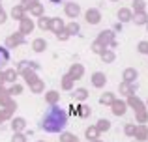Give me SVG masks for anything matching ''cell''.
<instances>
[{
	"instance_id": "31",
	"label": "cell",
	"mask_w": 148,
	"mask_h": 142,
	"mask_svg": "<svg viewBox=\"0 0 148 142\" xmlns=\"http://www.w3.org/2000/svg\"><path fill=\"white\" fill-rule=\"evenodd\" d=\"M30 11H32V13H36V15H40L41 13V4H36V6H34Z\"/></svg>"
},
{
	"instance_id": "10",
	"label": "cell",
	"mask_w": 148,
	"mask_h": 142,
	"mask_svg": "<svg viewBox=\"0 0 148 142\" xmlns=\"http://www.w3.org/2000/svg\"><path fill=\"white\" fill-rule=\"evenodd\" d=\"M73 97L79 99V101H84V99L88 97V90L86 88H77V90L73 92Z\"/></svg>"
},
{
	"instance_id": "3",
	"label": "cell",
	"mask_w": 148,
	"mask_h": 142,
	"mask_svg": "<svg viewBox=\"0 0 148 142\" xmlns=\"http://www.w3.org/2000/svg\"><path fill=\"white\" fill-rule=\"evenodd\" d=\"M105 82H107V77H105V73L96 71L94 75H92V84H94L96 88H103Z\"/></svg>"
},
{
	"instance_id": "32",
	"label": "cell",
	"mask_w": 148,
	"mask_h": 142,
	"mask_svg": "<svg viewBox=\"0 0 148 142\" xmlns=\"http://www.w3.org/2000/svg\"><path fill=\"white\" fill-rule=\"evenodd\" d=\"M15 77H17V75H15V71H8L6 73V80H15Z\"/></svg>"
},
{
	"instance_id": "9",
	"label": "cell",
	"mask_w": 148,
	"mask_h": 142,
	"mask_svg": "<svg viewBox=\"0 0 148 142\" xmlns=\"http://www.w3.org/2000/svg\"><path fill=\"white\" fill-rule=\"evenodd\" d=\"M118 19H120V22L133 21V13H131L127 7H122V10H118Z\"/></svg>"
},
{
	"instance_id": "24",
	"label": "cell",
	"mask_w": 148,
	"mask_h": 142,
	"mask_svg": "<svg viewBox=\"0 0 148 142\" xmlns=\"http://www.w3.org/2000/svg\"><path fill=\"white\" fill-rule=\"evenodd\" d=\"M71 84H73V79L69 75H66L64 77V82H62V88H64V90H69V88H71Z\"/></svg>"
},
{
	"instance_id": "25",
	"label": "cell",
	"mask_w": 148,
	"mask_h": 142,
	"mask_svg": "<svg viewBox=\"0 0 148 142\" xmlns=\"http://www.w3.org/2000/svg\"><path fill=\"white\" fill-rule=\"evenodd\" d=\"M130 105H131V107H135V109H137V110H141V109H143V103L139 101L137 97H133V95H131V97H130Z\"/></svg>"
},
{
	"instance_id": "28",
	"label": "cell",
	"mask_w": 148,
	"mask_h": 142,
	"mask_svg": "<svg viewBox=\"0 0 148 142\" xmlns=\"http://www.w3.org/2000/svg\"><path fill=\"white\" fill-rule=\"evenodd\" d=\"M41 88H43V84H41V80H38V79H36V80L32 82V90H34V92H40Z\"/></svg>"
},
{
	"instance_id": "36",
	"label": "cell",
	"mask_w": 148,
	"mask_h": 142,
	"mask_svg": "<svg viewBox=\"0 0 148 142\" xmlns=\"http://www.w3.org/2000/svg\"><path fill=\"white\" fill-rule=\"evenodd\" d=\"M146 30H148V22H146Z\"/></svg>"
},
{
	"instance_id": "29",
	"label": "cell",
	"mask_w": 148,
	"mask_h": 142,
	"mask_svg": "<svg viewBox=\"0 0 148 142\" xmlns=\"http://www.w3.org/2000/svg\"><path fill=\"white\" fill-rule=\"evenodd\" d=\"M56 37H58V39H62V41H66V39L69 37V34L66 32V30H62V32H58V34H56Z\"/></svg>"
},
{
	"instance_id": "33",
	"label": "cell",
	"mask_w": 148,
	"mask_h": 142,
	"mask_svg": "<svg viewBox=\"0 0 148 142\" xmlns=\"http://www.w3.org/2000/svg\"><path fill=\"white\" fill-rule=\"evenodd\" d=\"M73 140H75V137H73V135H64V142H73Z\"/></svg>"
},
{
	"instance_id": "6",
	"label": "cell",
	"mask_w": 148,
	"mask_h": 142,
	"mask_svg": "<svg viewBox=\"0 0 148 142\" xmlns=\"http://www.w3.org/2000/svg\"><path fill=\"white\" fill-rule=\"evenodd\" d=\"M111 107H112V112H114L116 116H122V114H126V109H127V105H126L124 101H116V99L112 101Z\"/></svg>"
},
{
	"instance_id": "23",
	"label": "cell",
	"mask_w": 148,
	"mask_h": 142,
	"mask_svg": "<svg viewBox=\"0 0 148 142\" xmlns=\"http://www.w3.org/2000/svg\"><path fill=\"white\" fill-rule=\"evenodd\" d=\"M47 101H49V105H56V101H58V92H49Z\"/></svg>"
},
{
	"instance_id": "35",
	"label": "cell",
	"mask_w": 148,
	"mask_h": 142,
	"mask_svg": "<svg viewBox=\"0 0 148 142\" xmlns=\"http://www.w3.org/2000/svg\"><path fill=\"white\" fill-rule=\"evenodd\" d=\"M53 4H60V2H64V0H51Z\"/></svg>"
},
{
	"instance_id": "18",
	"label": "cell",
	"mask_w": 148,
	"mask_h": 142,
	"mask_svg": "<svg viewBox=\"0 0 148 142\" xmlns=\"http://www.w3.org/2000/svg\"><path fill=\"white\" fill-rule=\"evenodd\" d=\"M99 101L103 103V105H112V101H114V95H112V94H103Z\"/></svg>"
},
{
	"instance_id": "7",
	"label": "cell",
	"mask_w": 148,
	"mask_h": 142,
	"mask_svg": "<svg viewBox=\"0 0 148 142\" xmlns=\"http://www.w3.org/2000/svg\"><path fill=\"white\" fill-rule=\"evenodd\" d=\"M137 77H139L137 69H133V67H127V69L124 71V82H127V84H133Z\"/></svg>"
},
{
	"instance_id": "16",
	"label": "cell",
	"mask_w": 148,
	"mask_h": 142,
	"mask_svg": "<svg viewBox=\"0 0 148 142\" xmlns=\"http://www.w3.org/2000/svg\"><path fill=\"white\" fill-rule=\"evenodd\" d=\"M120 92H122L124 95H133V94H131V92H133V84L122 82V84H120Z\"/></svg>"
},
{
	"instance_id": "20",
	"label": "cell",
	"mask_w": 148,
	"mask_h": 142,
	"mask_svg": "<svg viewBox=\"0 0 148 142\" xmlns=\"http://www.w3.org/2000/svg\"><path fill=\"white\" fill-rule=\"evenodd\" d=\"M98 131H109V129H111V122L109 120H99L98 122Z\"/></svg>"
},
{
	"instance_id": "8",
	"label": "cell",
	"mask_w": 148,
	"mask_h": 142,
	"mask_svg": "<svg viewBox=\"0 0 148 142\" xmlns=\"http://www.w3.org/2000/svg\"><path fill=\"white\" fill-rule=\"evenodd\" d=\"M83 73H84V67L81 66V64H75V66H71V69H69V77L75 80V79H81Z\"/></svg>"
},
{
	"instance_id": "22",
	"label": "cell",
	"mask_w": 148,
	"mask_h": 142,
	"mask_svg": "<svg viewBox=\"0 0 148 142\" xmlns=\"http://www.w3.org/2000/svg\"><path fill=\"white\" fill-rule=\"evenodd\" d=\"M51 22H53V19H49V17H41V21H40V28H43V30L51 28Z\"/></svg>"
},
{
	"instance_id": "5",
	"label": "cell",
	"mask_w": 148,
	"mask_h": 142,
	"mask_svg": "<svg viewBox=\"0 0 148 142\" xmlns=\"http://www.w3.org/2000/svg\"><path fill=\"white\" fill-rule=\"evenodd\" d=\"M112 36H114V34H112V30H107V32H101L99 34V37H98V41L101 45H103V47H107L109 43H114V41H112Z\"/></svg>"
},
{
	"instance_id": "26",
	"label": "cell",
	"mask_w": 148,
	"mask_h": 142,
	"mask_svg": "<svg viewBox=\"0 0 148 142\" xmlns=\"http://www.w3.org/2000/svg\"><path fill=\"white\" fill-rule=\"evenodd\" d=\"M139 52L148 54V43H146V41H141V43H139Z\"/></svg>"
},
{
	"instance_id": "15",
	"label": "cell",
	"mask_w": 148,
	"mask_h": 142,
	"mask_svg": "<svg viewBox=\"0 0 148 142\" xmlns=\"http://www.w3.org/2000/svg\"><path fill=\"white\" fill-rule=\"evenodd\" d=\"M101 60L107 62V64L114 62V52H112V51H103V52H101Z\"/></svg>"
},
{
	"instance_id": "1",
	"label": "cell",
	"mask_w": 148,
	"mask_h": 142,
	"mask_svg": "<svg viewBox=\"0 0 148 142\" xmlns=\"http://www.w3.org/2000/svg\"><path fill=\"white\" fill-rule=\"evenodd\" d=\"M68 127V112L58 105H51L41 118V129L47 133H62Z\"/></svg>"
},
{
	"instance_id": "27",
	"label": "cell",
	"mask_w": 148,
	"mask_h": 142,
	"mask_svg": "<svg viewBox=\"0 0 148 142\" xmlns=\"http://www.w3.org/2000/svg\"><path fill=\"white\" fill-rule=\"evenodd\" d=\"M96 135H98V127H92V129L88 127L86 129V137H88V139H94Z\"/></svg>"
},
{
	"instance_id": "21",
	"label": "cell",
	"mask_w": 148,
	"mask_h": 142,
	"mask_svg": "<svg viewBox=\"0 0 148 142\" xmlns=\"http://www.w3.org/2000/svg\"><path fill=\"white\" fill-rule=\"evenodd\" d=\"M133 7H135V13H141L145 10V0H133Z\"/></svg>"
},
{
	"instance_id": "11",
	"label": "cell",
	"mask_w": 148,
	"mask_h": 142,
	"mask_svg": "<svg viewBox=\"0 0 148 142\" xmlns=\"http://www.w3.org/2000/svg\"><path fill=\"white\" fill-rule=\"evenodd\" d=\"M23 21V24H21V34H26V32H32V28H34V24H32V21L30 19H21Z\"/></svg>"
},
{
	"instance_id": "4",
	"label": "cell",
	"mask_w": 148,
	"mask_h": 142,
	"mask_svg": "<svg viewBox=\"0 0 148 142\" xmlns=\"http://www.w3.org/2000/svg\"><path fill=\"white\" fill-rule=\"evenodd\" d=\"M101 21V13L98 10H88L86 11V22L88 24H98Z\"/></svg>"
},
{
	"instance_id": "12",
	"label": "cell",
	"mask_w": 148,
	"mask_h": 142,
	"mask_svg": "<svg viewBox=\"0 0 148 142\" xmlns=\"http://www.w3.org/2000/svg\"><path fill=\"white\" fill-rule=\"evenodd\" d=\"M45 47H47V41H45V39H34V43H32V49H34L36 52H41Z\"/></svg>"
},
{
	"instance_id": "17",
	"label": "cell",
	"mask_w": 148,
	"mask_h": 142,
	"mask_svg": "<svg viewBox=\"0 0 148 142\" xmlns=\"http://www.w3.org/2000/svg\"><path fill=\"white\" fill-rule=\"evenodd\" d=\"M51 28L54 30V32H62V28H64V22L60 21V19H53V22H51Z\"/></svg>"
},
{
	"instance_id": "19",
	"label": "cell",
	"mask_w": 148,
	"mask_h": 142,
	"mask_svg": "<svg viewBox=\"0 0 148 142\" xmlns=\"http://www.w3.org/2000/svg\"><path fill=\"white\" fill-rule=\"evenodd\" d=\"M79 24L77 22H71V24H68V28H66V32L69 34V36H73V34H79Z\"/></svg>"
},
{
	"instance_id": "2",
	"label": "cell",
	"mask_w": 148,
	"mask_h": 142,
	"mask_svg": "<svg viewBox=\"0 0 148 142\" xmlns=\"http://www.w3.org/2000/svg\"><path fill=\"white\" fill-rule=\"evenodd\" d=\"M79 13H81L79 4H75V2H68V4H66V15H68V17L77 19V15H79Z\"/></svg>"
},
{
	"instance_id": "30",
	"label": "cell",
	"mask_w": 148,
	"mask_h": 142,
	"mask_svg": "<svg viewBox=\"0 0 148 142\" xmlns=\"http://www.w3.org/2000/svg\"><path fill=\"white\" fill-rule=\"evenodd\" d=\"M103 45H101L99 43V41H96V43H94V52H99V54H101V52H103Z\"/></svg>"
},
{
	"instance_id": "34",
	"label": "cell",
	"mask_w": 148,
	"mask_h": 142,
	"mask_svg": "<svg viewBox=\"0 0 148 142\" xmlns=\"http://www.w3.org/2000/svg\"><path fill=\"white\" fill-rule=\"evenodd\" d=\"M4 21H6V15H4V11L0 10V22H4Z\"/></svg>"
},
{
	"instance_id": "14",
	"label": "cell",
	"mask_w": 148,
	"mask_h": 142,
	"mask_svg": "<svg viewBox=\"0 0 148 142\" xmlns=\"http://www.w3.org/2000/svg\"><path fill=\"white\" fill-rule=\"evenodd\" d=\"M133 21H135V24H146V22H148V17H146L145 11H141V13H135Z\"/></svg>"
},
{
	"instance_id": "13",
	"label": "cell",
	"mask_w": 148,
	"mask_h": 142,
	"mask_svg": "<svg viewBox=\"0 0 148 142\" xmlns=\"http://www.w3.org/2000/svg\"><path fill=\"white\" fill-rule=\"evenodd\" d=\"M8 62H10V52H8V49L0 47V67L6 66Z\"/></svg>"
}]
</instances>
